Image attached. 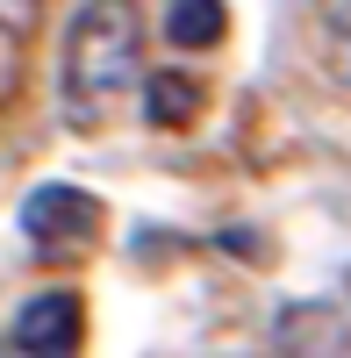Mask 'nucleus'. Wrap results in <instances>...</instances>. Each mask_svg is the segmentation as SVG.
I'll return each instance as SVG.
<instances>
[{
	"label": "nucleus",
	"instance_id": "1",
	"mask_svg": "<svg viewBox=\"0 0 351 358\" xmlns=\"http://www.w3.org/2000/svg\"><path fill=\"white\" fill-rule=\"evenodd\" d=\"M143 65V15L136 0H79L57 43V115L72 129H101Z\"/></svg>",
	"mask_w": 351,
	"mask_h": 358
},
{
	"label": "nucleus",
	"instance_id": "2",
	"mask_svg": "<svg viewBox=\"0 0 351 358\" xmlns=\"http://www.w3.org/2000/svg\"><path fill=\"white\" fill-rule=\"evenodd\" d=\"M22 236L36 251H50V258H65V251H86L101 236V201L86 194V187H36L22 201Z\"/></svg>",
	"mask_w": 351,
	"mask_h": 358
},
{
	"label": "nucleus",
	"instance_id": "3",
	"mask_svg": "<svg viewBox=\"0 0 351 358\" xmlns=\"http://www.w3.org/2000/svg\"><path fill=\"white\" fill-rule=\"evenodd\" d=\"M86 344V301L72 287H43L15 308V351L22 358H79Z\"/></svg>",
	"mask_w": 351,
	"mask_h": 358
},
{
	"label": "nucleus",
	"instance_id": "4",
	"mask_svg": "<svg viewBox=\"0 0 351 358\" xmlns=\"http://www.w3.org/2000/svg\"><path fill=\"white\" fill-rule=\"evenodd\" d=\"M194 115H201V79H187V72H151L143 79V122L151 129H180Z\"/></svg>",
	"mask_w": 351,
	"mask_h": 358
},
{
	"label": "nucleus",
	"instance_id": "5",
	"mask_svg": "<svg viewBox=\"0 0 351 358\" xmlns=\"http://www.w3.org/2000/svg\"><path fill=\"white\" fill-rule=\"evenodd\" d=\"M165 36L180 50H208V43L229 36V8L222 0H172L165 8Z\"/></svg>",
	"mask_w": 351,
	"mask_h": 358
},
{
	"label": "nucleus",
	"instance_id": "6",
	"mask_svg": "<svg viewBox=\"0 0 351 358\" xmlns=\"http://www.w3.org/2000/svg\"><path fill=\"white\" fill-rule=\"evenodd\" d=\"M315 57L337 86H351V0H323L315 8Z\"/></svg>",
	"mask_w": 351,
	"mask_h": 358
},
{
	"label": "nucleus",
	"instance_id": "7",
	"mask_svg": "<svg viewBox=\"0 0 351 358\" xmlns=\"http://www.w3.org/2000/svg\"><path fill=\"white\" fill-rule=\"evenodd\" d=\"M0 101H15V29H0Z\"/></svg>",
	"mask_w": 351,
	"mask_h": 358
}]
</instances>
